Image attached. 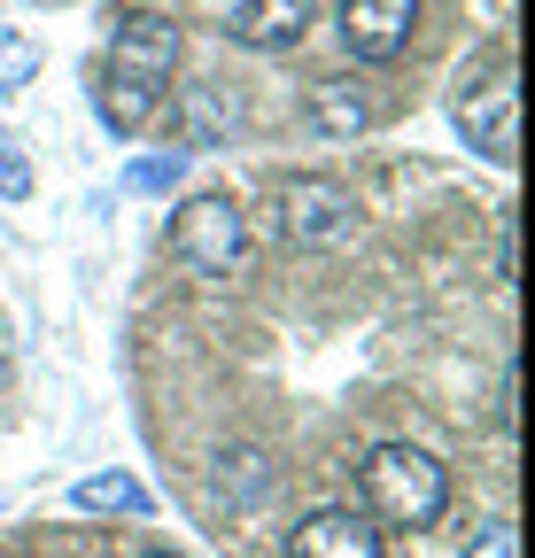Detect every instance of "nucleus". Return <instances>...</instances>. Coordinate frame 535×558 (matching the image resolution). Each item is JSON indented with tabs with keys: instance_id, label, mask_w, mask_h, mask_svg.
Here are the masks:
<instances>
[{
	"instance_id": "f03ea898",
	"label": "nucleus",
	"mask_w": 535,
	"mask_h": 558,
	"mask_svg": "<svg viewBox=\"0 0 535 558\" xmlns=\"http://www.w3.org/2000/svg\"><path fill=\"white\" fill-rule=\"evenodd\" d=\"M365 505H373V520H388V527H435L442 505H450V473H442V458L420 450V442H380V450L365 458Z\"/></svg>"
},
{
	"instance_id": "20e7f679",
	"label": "nucleus",
	"mask_w": 535,
	"mask_h": 558,
	"mask_svg": "<svg viewBox=\"0 0 535 558\" xmlns=\"http://www.w3.org/2000/svg\"><path fill=\"white\" fill-rule=\"evenodd\" d=\"M350 218H357V202H350V186H342V179L303 171V179H288V186H280V233H288V241H303V248H333V241H350Z\"/></svg>"
},
{
	"instance_id": "f3484780",
	"label": "nucleus",
	"mask_w": 535,
	"mask_h": 558,
	"mask_svg": "<svg viewBox=\"0 0 535 558\" xmlns=\"http://www.w3.org/2000/svg\"><path fill=\"white\" fill-rule=\"evenodd\" d=\"M148 558H179V550H148Z\"/></svg>"
},
{
	"instance_id": "6e6552de",
	"label": "nucleus",
	"mask_w": 535,
	"mask_h": 558,
	"mask_svg": "<svg viewBox=\"0 0 535 558\" xmlns=\"http://www.w3.org/2000/svg\"><path fill=\"white\" fill-rule=\"evenodd\" d=\"M226 24L241 47H295L311 32V0H233Z\"/></svg>"
},
{
	"instance_id": "9b49d317",
	"label": "nucleus",
	"mask_w": 535,
	"mask_h": 558,
	"mask_svg": "<svg viewBox=\"0 0 535 558\" xmlns=\"http://www.w3.org/2000/svg\"><path fill=\"white\" fill-rule=\"evenodd\" d=\"M179 117H186V140H194V148H210V140L241 132V101L218 94V86H186V94H179Z\"/></svg>"
},
{
	"instance_id": "7ed1b4c3",
	"label": "nucleus",
	"mask_w": 535,
	"mask_h": 558,
	"mask_svg": "<svg viewBox=\"0 0 535 558\" xmlns=\"http://www.w3.org/2000/svg\"><path fill=\"white\" fill-rule=\"evenodd\" d=\"M241 248H248V226H241V209L226 202V194H194V202H179V218H171V256L179 264H194V271H233L241 264Z\"/></svg>"
},
{
	"instance_id": "0eeeda50",
	"label": "nucleus",
	"mask_w": 535,
	"mask_h": 558,
	"mask_svg": "<svg viewBox=\"0 0 535 558\" xmlns=\"http://www.w3.org/2000/svg\"><path fill=\"white\" fill-rule=\"evenodd\" d=\"M288 558H388V550H380V527H373L365 512L326 505V512H311V520L288 535Z\"/></svg>"
},
{
	"instance_id": "39448f33",
	"label": "nucleus",
	"mask_w": 535,
	"mask_h": 558,
	"mask_svg": "<svg viewBox=\"0 0 535 558\" xmlns=\"http://www.w3.org/2000/svg\"><path fill=\"white\" fill-rule=\"evenodd\" d=\"M420 32V0H342L333 9V39L350 62H396Z\"/></svg>"
},
{
	"instance_id": "f8f14e48",
	"label": "nucleus",
	"mask_w": 535,
	"mask_h": 558,
	"mask_svg": "<svg viewBox=\"0 0 535 558\" xmlns=\"http://www.w3.org/2000/svg\"><path fill=\"white\" fill-rule=\"evenodd\" d=\"M210 481H218V497H226V505H256L264 488H272V465H264V450H226Z\"/></svg>"
},
{
	"instance_id": "f257e3e1",
	"label": "nucleus",
	"mask_w": 535,
	"mask_h": 558,
	"mask_svg": "<svg viewBox=\"0 0 535 558\" xmlns=\"http://www.w3.org/2000/svg\"><path fill=\"white\" fill-rule=\"evenodd\" d=\"M171 70H179V24L156 16V9H132V16L117 24L109 54H101L94 117H101L117 140H132V132L156 117V101H163V86H171Z\"/></svg>"
},
{
	"instance_id": "ddd939ff",
	"label": "nucleus",
	"mask_w": 535,
	"mask_h": 558,
	"mask_svg": "<svg viewBox=\"0 0 535 558\" xmlns=\"http://www.w3.org/2000/svg\"><path fill=\"white\" fill-rule=\"evenodd\" d=\"M32 78H39V39L0 24V94H16V86H32Z\"/></svg>"
},
{
	"instance_id": "dca6fc26",
	"label": "nucleus",
	"mask_w": 535,
	"mask_h": 558,
	"mask_svg": "<svg viewBox=\"0 0 535 558\" xmlns=\"http://www.w3.org/2000/svg\"><path fill=\"white\" fill-rule=\"evenodd\" d=\"M39 9H71V0H39Z\"/></svg>"
},
{
	"instance_id": "423d86ee",
	"label": "nucleus",
	"mask_w": 535,
	"mask_h": 558,
	"mask_svg": "<svg viewBox=\"0 0 535 558\" xmlns=\"http://www.w3.org/2000/svg\"><path fill=\"white\" fill-rule=\"evenodd\" d=\"M450 117H458V132H465V148H474V156H489V163L520 156V94H512V78L465 86Z\"/></svg>"
},
{
	"instance_id": "4468645a",
	"label": "nucleus",
	"mask_w": 535,
	"mask_h": 558,
	"mask_svg": "<svg viewBox=\"0 0 535 558\" xmlns=\"http://www.w3.org/2000/svg\"><path fill=\"white\" fill-rule=\"evenodd\" d=\"M179 179H186V156H141V163L124 171V186H132V194H171Z\"/></svg>"
},
{
	"instance_id": "1a4fd4ad",
	"label": "nucleus",
	"mask_w": 535,
	"mask_h": 558,
	"mask_svg": "<svg viewBox=\"0 0 535 558\" xmlns=\"http://www.w3.org/2000/svg\"><path fill=\"white\" fill-rule=\"evenodd\" d=\"M311 124H318L326 140H357V132H373V101H365V86H350V78L311 86Z\"/></svg>"
},
{
	"instance_id": "2eb2a0df",
	"label": "nucleus",
	"mask_w": 535,
	"mask_h": 558,
	"mask_svg": "<svg viewBox=\"0 0 535 558\" xmlns=\"http://www.w3.org/2000/svg\"><path fill=\"white\" fill-rule=\"evenodd\" d=\"M24 194H32V156L0 132V202H24Z\"/></svg>"
},
{
	"instance_id": "9d476101",
	"label": "nucleus",
	"mask_w": 535,
	"mask_h": 558,
	"mask_svg": "<svg viewBox=\"0 0 535 558\" xmlns=\"http://www.w3.org/2000/svg\"><path fill=\"white\" fill-rule=\"evenodd\" d=\"M71 505H78V512H117V520H148L156 497H148L132 473H86V481L71 488Z\"/></svg>"
}]
</instances>
